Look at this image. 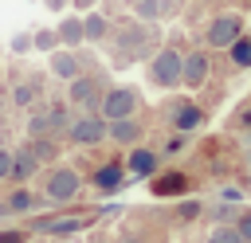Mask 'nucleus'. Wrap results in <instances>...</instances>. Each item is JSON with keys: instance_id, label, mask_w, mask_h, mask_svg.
<instances>
[{"instance_id": "f257e3e1", "label": "nucleus", "mask_w": 251, "mask_h": 243, "mask_svg": "<svg viewBox=\"0 0 251 243\" xmlns=\"http://www.w3.org/2000/svg\"><path fill=\"white\" fill-rule=\"evenodd\" d=\"M98 110H102L106 122H114V118H133V114L141 110V94H137L133 86H110V90L98 98Z\"/></svg>"}, {"instance_id": "412c9836", "label": "nucleus", "mask_w": 251, "mask_h": 243, "mask_svg": "<svg viewBox=\"0 0 251 243\" xmlns=\"http://www.w3.org/2000/svg\"><path fill=\"white\" fill-rule=\"evenodd\" d=\"M47 122H51V129H67V125H71V118H67V106H63V102H55V106L47 110Z\"/></svg>"}, {"instance_id": "f03ea898", "label": "nucleus", "mask_w": 251, "mask_h": 243, "mask_svg": "<svg viewBox=\"0 0 251 243\" xmlns=\"http://www.w3.org/2000/svg\"><path fill=\"white\" fill-rule=\"evenodd\" d=\"M180 51L176 47H161L157 55H153V63H149V78L161 86V90H173V86H180Z\"/></svg>"}, {"instance_id": "423d86ee", "label": "nucleus", "mask_w": 251, "mask_h": 243, "mask_svg": "<svg viewBox=\"0 0 251 243\" xmlns=\"http://www.w3.org/2000/svg\"><path fill=\"white\" fill-rule=\"evenodd\" d=\"M43 196H47V200H55V204H63V200L78 196V172H75V169H55V172L47 176Z\"/></svg>"}, {"instance_id": "9b49d317", "label": "nucleus", "mask_w": 251, "mask_h": 243, "mask_svg": "<svg viewBox=\"0 0 251 243\" xmlns=\"http://www.w3.org/2000/svg\"><path fill=\"white\" fill-rule=\"evenodd\" d=\"M126 172H133V176H153V172H157V153L137 145V149L129 153V161H126Z\"/></svg>"}, {"instance_id": "0eeeda50", "label": "nucleus", "mask_w": 251, "mask_h": 243, "mask_svg": "<svg viewBox=\"0 0 251 243\" xmlns=\"http://www.w3.org/2000/svg\"><path fill=\"white\" fill-rule=\"evenodd\" d=\"M98 82L94 78H86V74H75L71 82H67V102L71 106H78V110H94L98 106Z\"/></svg>"}, {"instance_id": "473e14b6", "label": "nucleus", "mask_w": 251, "mask_h": 243, "mask_svg": "<svg viewBox=\"0 0 251 243\" xmlns=\"http://www.w3.org/2000/svg\"><path fill=\"white\" fill-rule=\"evenodd\" d=\"M63 4H67V0H47V8H63Z\"/></svg>"}, {"instance_id": "a211bd4d", "label": "nucleus", "mask_w": 251, "mask_h": 243, "mask_svg": "<svg viewBox=\"0 0 251 243\" xmlns=\"http://www.w3.org/2000/svg\"><path fill=\"white\" fill-rule=\"evenodd\" d=\"M31 47H35V51H55V47H59V35H55V27H43V31H35V35H31Z\"/></svg>"}, {"instance_id": "2f4dec72", "label": "nucleus", "mask_w": 251, "mask_h": 243, "mask_svg": "<svg viewBox=\"0 0 251 243\" xmlns=\"http://www.w3.org/2000/svg\"><path fill=\"white\" fill-rule=\"evenodd\" d=\"M196 212H200V204H184V208H180V216H184V219H192Z\"/></svg>"}, {"instance_id": "1a4fd4ad", "label": "nucleus", "mask_w": 251, "mask_h": 243, "mask_svg": "<svg viewBox=\"0 0 251 243\" xmlns=\"http://www.w3.org/2000/svg\"><path fill=\"white\" fill-rule=\"evenodd\" d=\"M51 71H55L63 82H71V78L78 74V55H75L71 47H55V51H51Z\"/></svg>"}, {"instance_id": "72a5a7b5", "label": "nucleus", "mask_w": 251, "mask_h": 243, "mask_svg": "<svg viewBox=\"0 0 251 243\" xmlns=\"http://www.w3.org/2000/svg\"><path fill=\"white\" fill-rule=\"evenodd\" d=\"M126 243H137V239H126Z\"/></svg>"}, {"instance_id": "7ed1b4c3", "label": "nucleus", "mask_w": 251, "mask_h": 243, "mask_svg": "<svg viewBox=\"0 0 251 243\" xmlns=\"http://www.w3.org/2000/svg\"><path fill=\"white\" fill-rule=\"evenodd\" d=\"M243 35V16H235V12H224V16H216L212 24H208V31H204V43L208 47H231L235 39Z\"/></svg>"}, {"instance_id": "2eb2a0df", "label": "nucleus", "mask_w": 251, "mask_h": 243, "mask_svg": "<svg viewBox=\"0 0 251 243\" xmlns=\"http://www.w3.org/2000/svg\"><path fill=\"white\" fill-rule=\"evenodd\" d=\"M55 35H59V47H78V43H82V20H78V16L63 20V24L55 27Z\"/></svg>"}, {"instance_id": "6e6552de", "label": "nucleus", "mask_w": 251, "mask_h": 243, "mask_svg": "<svg viewBox=\"0 0 251 243\" xmlns=\"http://www.w3.org/2000/svg\"><path fill=\"white\" fill-rule=\"evenodd\" d=\"M106 137L118 141V145L141 141V122H137V114H133V118H114V122H106Z\"/></svg>"}, {"instance_id": "c85d7f7f", "label": "nucleus", "mask_w": 251, "mask_h": 243, "mask_svg": "<svg viewBox=\"0 0 251 243\" xmlns=\"http://www.w3.org/2000/svg\"><path fill=\"white\" fill-rule=\"evenodd\" d=\"M0 243H24L20 231H0Z\"/></svg>"}, {"instance_id": "5701e85b", "label": "nucleus", "mask_w": 251, "mask_h": 243, "mask_svg": "<svg viewBox=\"0 0 251 243\" xmlns=\"http://www.w3.org/2000/svg\"><path fill=\"white\" fill-rule=\"evenodd\" d=\"M137 20H157L161 16V0H137Z\"/></svg>"}, {"instance_id": "7c9ffc66", "label": "nucleus", "mask_w": 251, "mask_h": 243, "mask_svg": "<svg viewBox=\"0 0 251 243\" xmlns=\"http://www.w3.org/2000/svg\"><path fill=\"white\" fill-rule=\"evenodd\" d=\"M216 219H220V223H227V219H231V208H227V204H220V208H216Z\"/></svg>"}, {"instance_id": "f704fd0d", "label": "nucleus", "mask_w": 251, "mask_h": 243, "mask_svg": "<svg viewBox=\"0 0 251 243\" xmlns=\"http://www.w3.org/2000/svg\"><path fill=\"white\" fill-rule=\"evenodd\" d=\"M133 4H137V0H133Z\"/></svg>"}, {"instance_id": "4be33fe9", "label": "nucleus", "mask_w": 251, "mask_h": 243, "mask_svg": "<svg viewBox=\"0 0 251 243\" xmlns=\"http://www.w3.org/2000/svg\"><path fill=\"white\" fill-rule=\"evenodd\" d=\"M82 227V219H55V223H43V231H51V235H71V231H78Z\"/></svg>"}, {"instance_id": "393cba45", "label": "nucleus", "mask_w": 251, "mask_h": 243, "mask_svg": "<svg viewBox=\"0 0 251 243\" xmlns=\"http://www.w3.org/2000/svg\"><path fill=\"white\" fill-rule=\"evenodd\" d=\"M12 51H20V55L31 51V35H16V39H12Z\"/></svg>"}, {"instance_id": "39448f33", "label": "nucleus", "mask_w": 251, "mask_h": 243, "mask_svg": "<svg viewBox=\"0 0 251 243\" xmlns=\"http://www.w3.org/2000/svg\"><path fill=\"white\" fill-rule=\"evenodd\" d=\"M208 74H212L208 51H188V55L180 59V82H184V86H204Z\"/></svg>"}, {"instance_id": "6ab92c4d", "label": "nucleus", "mask_w": 251, "mask_h": 243, "mask_svg": "<svg viewBox=\"0 0 251 243\" xmlns=\"http://www.w3.org/2000/svg\"><path fill=\"white\" fill-rule=\"evenodd\" d=\"M208 243H243V235H239V227L235 223H220L216 231H212V239Z\"/></svg>"}, {"instance_id": "b1692460", "label": "nucleus", "mask_w": 251, "mask_h": 243, "mask_svg": "<svg viewBox=\"0 0 251 243\" xmlns=\"http://www.w3.org/2000/svg\"><path fill=\"white\" fill-rule=\"evenodd\" d=\"M235 227H239L243 243H251V212H247V216H239V219H235Z\"/></svg>"}, {"instance_id": "c756f323", "label": "nucleus", "mask_w": 251, "mask_h": 243, "mask_svg": "<svg viewBox=\"0 0 251 243\" xmlns=\"http://www.w3.org/2000/svg\"><path fill=\"white\" fill-rule=\"evenodd\" d=\"M224 200H227V204H231V200L239 204V200H243V192H239V188H224Z\"/></svg>"}, {"instance_id": "cd10ccee", "label": "nucleus", "mask_w": 251, "mask_h": 243, "mask_svg": "<svg viewBox=\"0 0 251 243\" xmlns=\"http://www.w3.org/2000/svg\"><path fill=\"white\" fill-rule=\"evenodd\" d=\"M165 149H169V153H180V149H184V137H169Z\"/></svg>"}, {"instance_id": "f3484780", "label": "nucleus", "mask_w": 251, "mask_h": 243, "mask_svg": "<svg viewBox=\"0 0 251 243\" xmlns=\"http://www.w3.org/2000/svg\"><path fill=\"white\" fill-rule=\"evenodd\" d=\"M35 98H39V86H35V82H20V86H12V102H16V106H31Z\"/></svg>"}, {"instance_id": "f8f14e48", "label": "nucleus", "mask_w": 251, "mask_h": 243, "mask_svg": "<svg viewBox=\"0 0 251 243\" xmlns=\"http://www.w3.org/2000/svg\"><path fill=\"white\" fill-rule=\"evenodd\" d=\"M204 122V110L196 106V102H180L176 110H173V125L180 129V133H188V129H196Z\"/></svg>"}, {"instance_id": "4468645a", "label": "nucleus", "mask_w": 251, "mask_h": 243, "mask_svg": "<svg viewBox=\"0 0 251 243\" xmlns=\"http://www.w3.org/2000/svg\"><path fill=\"white\" fill-rule=\"evenodd\" d=\"M110 35V20L102 16V12H90V16H82V39H90V43H102Z\"/></svg>"}, {"instance_id": "bb28decb", "label": "nucleus", "mask_w": 251, "mask_h": 243, "mask_svg": "<svg viewBox=\"0 0 251 243\" xmlns=\"http://www.w3.org/2000/svg\"><path fill=\"white\" fill-rule=\"evenodd\" d=\"M180 184H184V180H180V172H173V180H165V184H157V192H169V188H173V192H176V188H180Z\"/></svg>"}, {"instance_id": "aec40b11", "label": "nucleus", "mask_w": 251, "mask_h": 243, "mask_svg": "<svg viewBox=\"0 0 251 243\" xmlns=\"http://www.w3.org/2000/svg\"><path fill=\"white\" fill-rule=\"evenodd\" d=\"M31 204H35V200H31L27 188H16V192L8 196V212H31Z\"/></svg>"}, {"instance_id": "a878e982", "label": "nucleus", "mask_w": 251, "mask_h": 243, "mask_svg": "<svg viewBox=\"0 0 251 243\" xmlns=\"http://www.w3.org/2000/svg\"><path fill=\"white\" fill-rule=\"evenodd\" d=\"M8 169H12V153L0 149V180H8Z\"/></svg>"}, {"instance_id": "9d476101", "label": "nucleus", "mask_w": 251, "mask_h": 243, "mask_svg": "<svg viewBox=\"0 0 251 243\" xmlns=\"http://www.w3.org/2000/svg\"><path fill=\"white\" fill-rule=\"evenodd\" d=\"M35 169H39V157H35L31 149H16V153H12V169H8V180H20V184H24V180H27Z\"/></svg>"}, {"instance_id": "20e7f679", "label": "nucleus", "mask_w": 251, "mask_h": 243, "mask_svg": "<svg viewBox=\"0 0 251 243\" xmlns=\"http://www.w3.org/2000/svg\"><path fill=\"white\" fill-rule=\"evenodd\" d=\"M67 133H71V141H75V145H98V141H106V118H102V114L82 110V114L67 125Z\"/></svg>"}, {"instance_id": "dca6fc26", "label": "nucleus", "mask_w": 251, "mask_h": 243, "mask_svg": "<svg viewBox=\"0 0 251 243\" xmlns=\"http://www.w3.org/2000/svg\"><path fill=\"white\" fill-rule=\"evenodd\" d=\"M227 55H231V63H235V67H251V39H247V35H239V39L227 47Z\"/></svg>"}, {"instance_id": "ddd939ff", "label": "nucleus", "mask_w": 251, "mask_h": 243, "mask_svg": "<svg viewBox=\"0 0 251 243\" xmlns=\"http://www.w3.org/2000/svg\"><path fill=\"white\" fill-rule=\"evenodd\" d=\"M94 184H98L102 192H118V188L126 184V165H102V169L94 172Z\"/></svg>"}]
</instances>
